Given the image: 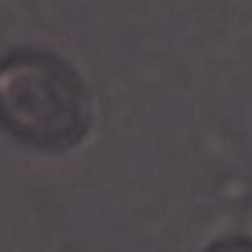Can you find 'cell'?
<instances>
[{
    "label": "cell",
    "mask_w": 252,
    "mask_h": 252,
    "mask_svg": "<svg viewBox=\"0 0 252 252\" xmlns=\"http://www.w3.org/2000/svg\"><path fill=\"white\" fill-rule=\"evenodd\" d=\"M89 91L75 67L43 47L0 57V128L45 154L75 148L89 132Z\"/></svg>",
    "instance_id": "6da1fadb"
},
{
    "label": "cell",
    "mask_w": 252,
    "mask_h": 252,
    "mask_svg": "<svg viewBox=\"0 0 252 252\" xmlns=\"http://www.w3.org/2000/svg\"><path fill=\"white\" fill-rule=\"evenodd\" d=\"M205 252H252V238H246V236L219 238Z\"/></svg>",
    "instance_id": "7a4b0ae2"
}]
</instances>
